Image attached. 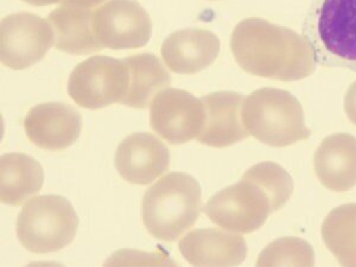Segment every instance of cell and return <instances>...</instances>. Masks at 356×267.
Wrapping results in <instances>:
<instances>
[{
  "instance_id": "obj_25",
  "label": "cell",
  "mask_w": 356,
  "mask_h": 267,
  "mask_svg": "<svg viewBox=\"0 0 356 267\" xmlns=\"http://www.w3.org/2000/svg\"><path fill=\"white\" fill-rule=\"evenodd\" d=\"M28 4L33 5V6H48L53 4H65V0H23Z\"/></svg>"
},
{
  "instance_id": "obj_4",
  "label": "cell",
  "mask_w": 356,
  "mask_h": 267,
  "mask_svg": "<svg viewBox=\"0 0 356 267\" xmlns=\"http://www.w3.org/2000/svg\"><path fill=\"white\" fill-rule=\"evenodd\" d=\"M241 119L250 136L272 147L293 145L312 134L300 102L284 89L254 90L243 100Z\"/></svg>"
},
{
  "instance_id": "obj_9",
  "label": "cell",
  "mask_w": 356,
  "mask_h": 267,
  "mask_svg": "<svg viewBox=\"0 0 356 267\" xmlns=\"http://www.w3.org/2000/svg\"><path fill=\"white\" fill-rule=\"evenodd\" d=\"M206 112L201 99L183 90L166 88L150 104L152 130L174 145L191 142L202 132Z\"/></svg>"
},
{
  "instance_id": "obj_14",
  "label": "cell",
  "mask_w": 356,
  "mask_h": 267,
  "mask_svg": "<svg viewBox=\"0 0 356 267\" xmlns=\"http://www.w3.org/2000/svg\"><path fill=\"white\" fill-rule=\"evenodd\" d=\"M243 100L236 92H215L201 97L206 122L196 139L204 145L222 149L250 137L241 119Z\"/></svg>"
},
{
  "instance_id": "obj_12",
  "label": "cell",
  "mask_w": 356,
  "mask_h": 267,
  "mask_svg": "<svg viewBox=\"0 0 356 267\" xmlns=\"http://www.w3.org/2000/svg\"><path fill=\"white\" fill-rule=\"evenodd\" d=\"M115 168L126 182L146 186L170 168V152L151 134H134L118 146Z\"/></svg>"
},
{
  "instance_id": "obj_18",
  "label": "cell",
  "mask_w": 356,
  "mask_h": 267,
  "mask_svg": "<svg viewBox=\"0 0 356 267\" xmlns=\"http://www.w3.org/2000/svg\"><path fill=\"white\" fill-rule=\"evenodd\" d=\"M44 182L41 164L28 154H6L0 159V200L19 207L38 194Z\"/></svg>"
},
{
  "instance_id": "obj_11",
  "label": "cell",
  "mask_w": 356,
  "mask_h": 267,
  "mask_svg": "<svg viewBox=\"0 0 356 267\" xmlns=\"http://www.w3.org/2000/svg\"><path fill=\"white\" fill-rule=\"evenodd\" d=\"M24 129L29 140L40 149L65 150L80 137L81 114L62 102L40 104L29 111Z\"/></svg>"
},
{
  "instance_id": "obj_23",
  "label": "cell",
  "mask_w": 356,
  "mask_h": 267,
  "mask_svg": "<svg viewBox=\"0 0 356 267\" xmlns=\"http://www.w3.org/2000/svg\"><path fill=\"white\" fill-rule=\"evenodd\" d=\"M344 112L349 120L356 126V81L353 82L344 97Z\"/></svg>"
},
{
  "instance_id": "obj_20",
  "label": "cell",
  "mask_w": 356,
  "mask_h": 267,
  "mask_svg": "<svg viewBox=\"0 0 356 267\" xmlns=\"http://www.w3.org/2000/svg\"><path fill=\"white\" fill-rule=\"evenodd\" d=\"M324 245L341 266H356V203L332 209L321 227Z\"/></svg>"
},
{
  "instance_id": "obj_3",
  "label": "cell",
  "mask_w": 356,
  "mask_h": 267,
  "mask_svg": "<svg viewBox=\"0 0 356 267\" xmlns=\"http://www.w3.org/2000/svg\"><path fill=\"white\" fill-rule=\"evenodd\" d=\"M303 36L317 63L356 73V0H312Z\"/></svg>"
},
{
  "instance_id": "obj_17",
  "label": "cell",
  "mask_w": 356,
  "mask_h": 267,
  "mask_svg": "<svg viewBox=\"0 0 356 267\" xmlns=\"http://www.w3.org/2000/svg\"><path fill=\"white\" fill-rule=\"evenodd\" d=\"M57 50L73 55L99 53L104 47L93 28V11L89 8L61 5L49 15Z\"/></svg>"
},
{
  "instance_id": "obj_1",
  "label": "cell",
  "mask_w": 356,
  "mask_h": 267,
  "mask_svg": "<svg viewBox=\"0 0 356 267\" xmlns=\"http://www.w3.org/2000/svg\"><path fill=\"white\" fill-rule=\"evenodd\" d=\"M231 50L246 73L278 81H300L317 67L315 51L305 37L261 18H247L235 26Z\"/></svg>"
},
{
  "instance_id": "obj_19",
  "label": "cell",
  "mask_w": 356,
  "mask_h": 267,
  "mask_svg": "<svg viewBox=\"0 0 356 267\" xmlns=\"http://www.w3.org/2000/svg\"><path fill=\"white\" fill-rule=\"evenodd\" d=\"M129 70V89L122 105L144 110L158 93L171 85L169 72L154 54H137L122 60Z\"/></svg>"
},
{
  "instance_id": "obj_8",
  "label": "cell",
  "mask_w": 356,
  "mask_h": 267,
  "mask_svg": "<svg viewBox=\"0 0 356 267\" xmlns=\"http://www.w3.org/2000/svg\"><path fill=\"white\" fill-rule=\"evenodd\" d=\"M55 44L53 28L33 13L8 15L0 24V58L10 69L29 68L48 53Z\"/></svg>"
},
{
  "instance_id": "obj_24",
  "label": "cell",
  "mask_w": 356,
  "mask_h": 267,
  "mask_svg": "<svg viewBox=\"0 0 356 267\" xmlns=\"http://www.w3.org/2000/svg\"><path fill=\"white\" fill-rule=\"evenodd\" d=\"M106 0H65V4L69 6H76V8H92L97 5H102Z\"/></svg>"
},
{
  "instance_id": "obj_16",
  "label": "cell",
  "mask_w": 356,
  "mask_h": 267,
  "mask_svg": "<svg viewBox=\"0 0 356 267\" xmlns=\"http://www.w3.org/2000/svg\"><path fill=\"white\" fill-rule=\"evenodd\" d=\"M316 176L328 191L343 193L356 186V138L335 134L324 138L314 156Z\"/></svg>"
},
{
  "instance_id": "obj_2",
  "label": "cell",
  "mask_w": 356,
  "mask_h": 267,
  "mask_svg": "<svg viewBox=\"0 0 356 267\" xmlns=\"http://www.w3.org/2000/svg\"><path fill=\"white\" fill-rule=\"evenodd\" d=\"M202 211L201 186L191 175L171 172L147 189L142 219L147 232L162 241H176L194 226Z\"/></svg>"
},
{
  "instance_id": "obj_7",
  "label": "cell",
  "mask_w": 356,
  "mask_h": 267,
  "mask_svg": "<svg viewBox=\"0 0 356 267\" xmlns=\"http://www.w3.org/2000/svg\"><path fill=\"white\" fill-rule=\"evenodd\" d=\"M129 81V70L124 62L108 56L89 57L70 74L68 93L80 107L100 110L122 102Z\"/></svg>"
},
{
  "instance_id": "obj_22",
  "label": "cell",
  "mask_w": 356,
  "mask_h": 267,
  "mask_svg": "<svg viewBox=\"0 0 356 267\" xmlns=\"http://www.w3.org/2000/svg\"><path fill=\"white\" fill-rule=\"evenodd\" d=\"M266 191L271 197L273 213L282 209L295 191L293 181L288 171L273 162H261L250 168L243 174Z\"/></svg>"
},
{
  "instance_id": "obj_10",
  "label": "cell",
  "mask_w": 356,
  "mask_h": 267,
  "mask_svg": "<svg viewBox=\"0 0 356 267\" xmlns=\"http://www.w3.org/2000/svg\"><path fill=\"white\" fill-rule=\"evenodd\" d=\"M93 28L104 48H142L150 41V15L134 0H108L93 11Z\"/></svg>"
},
{
  "instance_id": "obj_15",
  "label": "cell",
  "mask_w": 356,
  "mask_h": 267,
  "mask_svg": "<svg viewBox=\"0 0 356 267\" xmlns=\"http://www.w3.org/2000/svg\"><path fill=\"white\" fill-rule=\"evenodd\" d=\"M220 53V40L204 29H184L163 42L161 54L174 73L194 75L211 67Z\"/></svg>"
},
{
  "instance_id": "obj_6",
  "label": "cell",
  "mask_w": 356,
  "mask_h": 267,
  "mask_svg": "<svg viewBox=\"0 0 356 267\" xmlns=\"http://www.w3.org/2000/svg\"><path fill=\"white\" fill-rule=\"evenodd\" d=\"M204 213L225 231L250 234L258 231L273 213L271 197L263 186L245 177L209 199Z\"/></svg>"
},
{
  "instance_id": "obj_5",
  "label": "cell",
  "mask_w": 356,
  "mask_h": 267,
  "mask_svg": "<svg viewBox=\"0 0 356 267\" xmlns=\"http://www.w3.org/2000/svg\"><path fill=\"white\" fill-rule=\"evenodd\" d=\"M79 218L68 200L58 195L37 196L26 202L17 219V238L35 254L61 251L76 235Z\"/></svg>"
},
{
  "instance_id": "obj_21",
  "label": "cell",
  "mask_w": 356,
  "mask_h": 267,
  "mask_svg": "<svg viewBox=\"0 0 356 267\" xmlns=\"http://www.w3.org/2000/svg\"><path fill=\"white\" fill-rule=\"evenodd\" d=\"M257 266H315V252L300 238H280L264 248Z\"/></svg>"
},
{
  "instance_id": "obj_26",
  "label": "cell",
  "mask_w": 356,
  "mask_h": 267,
  "mask_svg": "<svg viewBox=\"0 0 356 267\" xmlns=\"http://www.w3.org/2000/svg\"><path fill=\"white\" fill-rule=\"evenodd\" d=\"M211 1H216V0H211Z\"/></svg>"
},
{
  "instance_id": "obj_13",
  "label": "cell",
  "mask_w": 356,
  "mask_h": 267,
  "mask_svg": "<svg viewBox=\"0 0 356 267\" xmlns=\"http://www.w3.org/2000/svg\"><path fill=\"white\" fill-rule=\"evenodd\" d=\"M178 247L184 259L194 266H238L247 255L243 235L219 228L191 232Z\"/></svg>"
}]
</instances>
